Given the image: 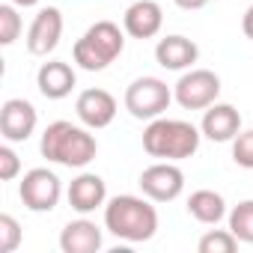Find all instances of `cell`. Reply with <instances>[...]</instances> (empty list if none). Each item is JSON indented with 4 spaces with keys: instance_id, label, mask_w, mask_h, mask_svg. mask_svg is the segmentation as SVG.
Here are the masks:
<instances>
[{
    "instance_id": "cell-1",
    "label": "cell",
    "mask_w": 253,
    "mask_h": 253,
    "mask_svg": "<svg viewBox=\"0 0 253 253\" xmlns=\"http://www.w3.org/2000/svg\"><path fill=\"white\" fill-rule=\"evenodd\" d=\"M89 131L92 128H86V125H75L69 119H57V122H51L48 128L42 131L39 152L51 164L72 167V170H84L98 155V140Z\"/></svg>"
},
{
    "instance_id": "cell-2",
    "label": "cell",
    "mask_w": 253,
    "mask_h": 253,
    "mask_svg": "<svg viewBox=\"0 0 253 253\" xmlns=\"http://www.w3.org/2000/svg\"><path fill=\"white\" fill-rule=\"evenodd\" d=\"M104 229L128 244L149 241L158 232V209L149 197L119 194L104 203Z\"/></svg>"
},
{
    "instance_id": "cell-3",
    "label": "cell",
    "mask_w": 253,
    "mask_h": 253,
    "mask_svg": "<svg viewBox=\"0 0 253 253\" xmlns=\"http://www.w3.org/2000/svg\"><path fill=\"white\" fill-rule=\"evenodd\" d=\"M200 140H203V131L188 119L158 116L143 128V149L149 158H158V161L194 158L200 149Z\"/></svg>"
},
{
    "instance_id": "cell-4",
    "label": "cell",
    "mask_w": 253,
    "mask_h": 253,
    "mask_svg": "<svg viewBox=\"0 0 253 253\" xmlns=\"http://www.w3.org/2000/svg\"><path fill=\"white\" fill-rule=\"evenodd\" d=\"M125 51V33L113 21H95L86 33L75 42L72 57L84 72H104L116 57Z\"/></svg>"
},
{
    "instance_id": "cell-5",
    "label": "cell",
    "mask_w": 253,
    "mask_h": 253,
    "mask_svg": "<svg viewBox=\"0 0 253 253\" xmlns=\"http://www.w3.org/2000/svg\"><path fill=\"white\" fill-rule=\"evenodd\" d=\"M173 101V86H167V81L161 78H137L128 84V89H125V110H128L134 119H158L164 116V110L170 107Z\"/></svg>"
},
{
    "instance_id": "cell-6",
    "label": "cell",
    "mask_w": 253,
    "mask_h": 253,
    "mask_svg": "<svg viewBox=\"0 0 253 253\" xmlns=\"http://www.w3.org/2000/svg\"><path fill=\"white\" fill-rule=\"evenodd\" d=\"M18 197L24 203V209L36 211V214H45V211H54L60 206V197H63V182L54 170L48 167H33L24 173V179L18 182Z\"/></svg>"
},
{
    "instance_id": "cell-7",
    "label": "cell",
    "mask_w": 253,
    "mask_h": 253,
    "mask_svg": "<svg viewBox=\"0 0 253 253\" xmlns=\"http://www.w3.org/2000/svg\"><path fill=\"white\" fill-rule=\"evenodd\" d=\"M220 95V78L211 69H188L173 86V101L185 110H206Z\"/></svg>"
},
{
    "instance_id": "cell-8",
    "label": "cell",
    "mask_w": 253,
    "mask_h": 253,
    "mask_svg": "<svg viewBox=\"0 0 253 253\" xmlns=\"http://www.w3.org/2000/svg\"><path fill=\"white\" fill-rule=\"evenodd\" d=\"M137 185L143 197H149L152 203H173L185 191V173L176 161H155L140 173Z\"/></svg>"
},
{
    "instance_id": "cell-9",
    "label": "cell",
    "mask_w": 253,
    "mask_h": 253,
    "mask_svg": "<svg viewBox=\"0 0 253 253\" xmlns=\"http://www.w3.org/2000/svg\"><path fill=\"white\" fill-rule=\"evenodd\" d=\"M39 113L27 98H6L0 107V134L6 143H27L36 134Z\"/></svg>"
},
{
    "instance_id": "cell-10",
    "label": "cell",
    "mask_w": 253,
    "mask_h": 253,
    "mask_svg": "<svg viewBox=\"0 0 253 253\" xmlns=\"http://www.w3.org/2000/svg\"><path fill=\"white\" fill-rule=\"evenodd\" d=\"M116 110H119L116 98L107 89H101V86L84 89L78 95V101H75V113H78L81 125H86V128H92V131L107 128V125L116 119Z\"/></svg>"
},
{
    "instance_id": "cell-11",
    "label": "cell",
    "mask_w": 253,
    "mask_h": 253,
    "mask_svg": "<svg viewBox=\"0 0 253 253\" xmlns=\"http://www.w3.org/2000/svg\"><path fill=\"white\" fill-rule=\"evenodd\" d=\"M63 39V12L57 6H45L36 12L27 30V51L33 57H48Z\"/></svg>"
},
{
    "instance_id": "cell-12",
    "label": "cell",
    "mask_w": 253,
    "mask_h": 253,
    "mask_svg": "<svg viewBox=\"0 0 253 253\" xmlns=\"http://www.w3.org/2000/svg\"><path fill=\"white\" fill-rule=\"evenodd\" d=\"M203 137H209L211 143H232L235 134L241 131V113L226 104V101H214L206 107L203 122H200Z\"/></svg>"
},
{
    "instance_id": "cell-13",
    "label": "cell",
    "mask_w": 253,
    "mask_h": 253,
    "mask_svg": "<svg viewBox=\"0 0 253 253\" xmlns=\"http://www.w3.org/2000/svg\"><path fill=\"white\" fill-rule=\"evenodd\" d=\"M164 27V9L155 0H134L122 15V30L131 39H152Z\"/></svg>"
},
{
    "instance_id": "cell-14",
    "label": "cell",
    "mask_w": 253,
    "mask_h": 253,
    "mask_svg": "<svg viewBox=\"0 0 253 253\" xmlns=\"http://www.w3.org/2000/svg\"><path fill=\"white\" fill-rule=\"evenodd\" d=\"M69 206L78 211V214H92L95 209H104L107 203V185L98 173H78L72 182H69Z\"/></svg>"
},
{
    "instance_id": "cell-15",
    "label": "cell",
    "mask_w": 253,
    "mask_h": 253,
    "mask_svg": "<svg viewBox=\"0 0 253 253\" xmlns=\"http://www.w3.org/2000/svg\"><path fill=\"white\" fill-rule=\"evenodd\" d=\"M197 60H200V48L188 36L173 33V36L158 39V45H155V63L167 72H188V69H194Z\"/></svg>"
},
{
    "instance_id": "cell-16",
    "label": "cell",
    "mask_w": 253,
    "mask_h": 253,
    "mask_svg": "<svg viewBox=\"0 0 253 253\" xmlns=\"http://www.w3.org/2000/svg\"><path fill=\"white\" fill-rule=\"evenodd\" d=\"M36 86H39V92L45 98L60 101V98L72 95V89L78 86V72L66 60H48L36 72Z\"/></svg>"
},
{
    "instance_id": "cell-17",
    "label": "cell",
    "mask_w": 253,
    "mask_h": 253,
    "mask_svg": "<svg viewBox=\"0 0 253 253\" xmlns=\"http://www.w3.org/2000/svg\"><path fill=\"white\" fill-rule=\"evenodd\" d=\"M101 244H104L101 226L89 217L69 220L60 232V250L63 253H98Z\"/></svg>"
},
{
    "instance_id": "cell-18",
    "label": "cell",
    "mask_w": 253,
    "mask_h": 253,
    "mask_svg": "<svg viewBox=\"0 0 253 253\" xmlns=\"http://www.w3.org/2000/svg\"><path fill=\"white\" fill-rule=\"evenodd\" d=\"M188 214H191L197 223L217 226V223L229 214V209H226L223 194H217V191H211V188H200V191H194V194L188 197Z\"/></svg>"
},
{
    "instance_id": "cell-19",
    "label": "cell",
    "mask_w": 253,
    "mask_h": 253,
    "mask_svg": "<svg viewBox=\"0 0 253 253\" xmlns=\"http://www.w3.org/2000/svg\"><path fill=\"white\" fill-rule=\"evenodd\" d=\"M226 220H229L232 235L241 244H253V200H241L238 206H232Z\"/></svg>"
},
{
    "instance_id": "cell-20",
    "label": "cell",
    "mask_w": 253,
    "mask_h": 253,
    "mask_svg": "<svg viewBox=\"0 0 253 253\" xmlns=\"http://www.w3.org/2000/svg\"><path fill=\"white\" fill-rule=\"evenodd\" d=\"M238 244H241V241L232 235V229H209V232L197 241V250H200V253H235Z\"/></svg>"
},
{
    "instance_id": "cell-21",
    "label": "cell",
    "mask_w": 253,
    "mask_h": 253,
    "mask_svg": "<svg viewBox=\"0 0 253 253\" xmlns=\"http://www.w3.org/2000/svg\"><path fill=\"white\" fill-rule=\"evenodd\" d=\"M21 30H24V21L18 15V6L15 3H3V6H0V45H3V48L15 45Z\"/></svg>"
},
{
    "instance_id": "cell-22",
    "label": "cell",
    "mask_w": 253,
    "mask_h": 253,
    "mask_svg": "<svg viewBox=\"0 0 253 253\" xmlns=\"http://www.w3.org/2000/svg\"><path fill=\"white\" fill-rule=\"evenodd\" d=\"M21 223L12 214H0V253H15L21 247Z\"/></svg>"
},
{
    "instance_id": "cell-23",
    "label": "cell",
    "mask_w": 253,
    "mask_h": 253,
    "mask_svg": "<svg viewBox=\"0 0 253 253\" xmlns=\"http://www.w3.org/2000/svg\"><path fill=\"white\" fill-rule=\"evenodd\" d=\"M232 161L244 170H253V128L250 131H238L232 140Z\"/></svg>"
},
{
    "instance_id": "cell-24",
    "label": "cell",
    "mask_w": 253,
    "mask_h": 253,
    "mask_svg": "<svg viewBox=\"0 0 253 253\" xmlns=\"http://www.w3.org/2000/svg\"><path fill=\"white\" fill-rule=\"evenodd\" d=\"M18 173H21V158H18V152L12 149V143L0 146V179H3V182H12V179H18Z\"/></svg>"
},
{
    "instance_id": "cell-25",
    "label": "cell",
    "mask_w": 253,
    "mask_h": 253,
    "mask_svg": "<svg viewBox=\"0 0 253 253\" xmlns=\"http://www.w3.org/2000/svg\"><path fill=\"white\" fill-rule=\"evenodd\" d=\"M173 3H176L179 9H185V12H197V9L209 6V0H173Z\"/></svg>"
},
{
    "instance_id": "cell-26",
    "label": "cell",
    "mask_w": 253,
    "mask_h": 253,
    "mask_svg": "<svg viewBox=\"0 0 253 253\" xmlns=\"http://www.w3.org/2000/svg\"><path fill=\"white\" fill-rule=\"evenodd\" d=\"M241 30H244V36L253 42V3L247 6V12H244V18H241Z\"/></svg>"
},
{
    "instance_id": "cell-27",
    "label": "cell",
    "mask_w": 253,
    "mask_h": 253,
    "mask_svg": "<svg viewBox=\"0 0 253 253\" xmlns=\"http://www.w3.org/2000/svg\"><path fill=\"white\" fill-rule=\"evenodd\" d=\"M9 3H15L18 9H27V6H36L39 0H9Z\"/></svg>"
}]
</instances>
